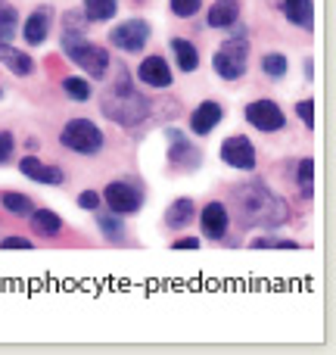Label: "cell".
<instances>
[{
    "mask_svg": "<svg viewBox=\"0 0 336 355\" xmlns=\"http://www.w3.org/2000/svg\"><path fill=\"white\" fill-rule=\"evenodd\" d=\"M233 206L240 209V218L246 221V227H281L283 221H287L290 209L287 202H281L277 196H271L265 187H258V184H252V187H243L237 193V200H233Z\"/></svg>",
    "mask_w": 336,
    "mask_h": 355,
    "instance_id": "cell-1",
    "label": "cell"
},
{
    "mask_svg": "<svg viewBox=\"0 0 336 355\" xmlns=\"http://www.w3.org/2000/svg\"><path fill=\"white\" fill-rule=\"evenodd\" d=\"M103 112L112 119V122L131 128V125H137L143 116H147V97H141V94H137L134 87L128 85V78H122L116 91L106 94Z\"/></svg>",
    "mask_w": 336,
    "mask_h": 355,
    "instance_id": "cell-2",
    "label": "cell"
},
{
    "mask_svg": "<svg viewBox=\"0 0 336 355\" xmlns=\"http://www.w3.org/2000/svg\"><path fill=\"white\" fill-rule=\"evenodd\" d=\"M60 141H62V147L75 150V153L94 156L103 150V131H100L94 122H87V119H72V122L62 128Z\"/></svg>",
    "mask_w": 336,
    "mask_h": 355,
    "instance_id": "cell-3",
    "label": "cell"
},
{
    "mask_svg": "<svg viewBox=\"0 0 336 355\" xmlns=\"http://www.w3.org/2000/svg\"><path fill=\"white\" fill-rule=\"evenodd\" d=\"M62 50H66V56L81 69V72L94 75V78H106V72H109V53H106L103 47L87 44L85 37H81V41L62 44Z\"/></svg>",
    "mask_w": 336,
    "mask_h": 355,
    "instance_id": "cell-4",
    "label": "cell"
},
{
    "mask_svg": "<svg viewBox=\"0 0 336 355\" xmlns=\"http://www.w3.org/2000/svg\"><path fill=\"white\" fill-rule=\"evenodd\" d=\"M246 56H249V47H246L243 37H240V41L231 37V41H224L221 50L215 53V72L227 81H237L240 75L246 72Z\"/></svg>",
    "mask_w": 336,
    "mask_h": 355,
    "instance_id": "cell-5",
    "label": "cell"
},
{
    "mask_svg": "<svg viewBox=\"0 0 336 355\" xmlns=\"http://www.w3.org/2000/svg\"><path fill=\"white\" fill-rule=\"evenodd\" d=\"M109 37H112V44H116L118 50L137 53V50H143L147 47V41H150V25L143 22V19H128V22L116 25Z\"/></svg>",
    "mask_w": 336,
    "mask_h": 355,
    "instance_id": "cell-6",
    "label": "cell"
},
{
    "mask_svg": "<svg viewBox=\"0 0 336 355\" xmlns=\"http://www.w3.org/2000/svg\"><path fill=\"white\" fill-rule=\"evenodd\" d=\"M221 159L231 168H240V172H252L256 168V147H252L249 137L233 135L221 144Z\"/></svg>",
    "mask_w": 336,
    "mask_h": 355,
    "instance_id": "cell-7",
    "label": "cell"
},
{
    "mask_svg": "<svg viewBox=\"0 0 336 355\" xmlns=\"http://www.w3.org/2000/svg\"><path fill=\"white\" fill-rule=\"evenodd\" d=\"M246 122L258 131H281L283 128V112L274 100H256V103L246 106Z\"/></svg>",
    "mask_w": 336,
    "mask_h": 355,
    "instance_id": "cell-8",
    "label": "cell"
},
{
    "mask_svg": "<svg viewBox=\"0 0 336 355\" xmlns=\"http://www.w3.org/2000/svg\"><path fill=\"white\" fill-rule=\"evenodd\" d=\"M103 200L109 202V209L116 215H131V212H137V209L143 206L141 190H134L131 184H125V181L109 184V187H106V193H103Z\"/></svg>",
    "mask_w": 336,
    "mask_h": 355,
    "instance_id": "cell-9",
    "label": "cell"
},
{
    "mask_svg": "<svg viewBox=\"0 0 336 355\" xmlns=\"http://www.w3.org/2000/svg\"><path fill=\"white\" fill-rule=\"evenodd\" d=\"M200 225L209 240H221L227 234V225H231V221H227V209L221 206V202H209L200 212Z\"/></svg>",
    "mask_w": 336,
    "mask_h": 355,
    "instance_id": "cell-10",
    "label": "cell"
},
{
    "mask_svg": "<svg viewBox=\"0 0 336 355\" xmlns=\"http://www.w3.org/2000/svg\"><path fill=\"white\" fill-rule=\"evenodd\" d=\"M221 116H224V110H221L215 100H206V103H200L193 110V116H190V131H193V135H209L212 128L221 125Z\"/></svg>",
    "mask_w": 336,
    "mask_h": 355,
    "instance_id": "cell-11",
    "label": "cell"
},
{
    "mask_svg": "<svg viewBox=\"0 0 336 355\" xmlns=\"http://www.w3.org/2000/svg\"><path fill=\"white\" fill-rule=\"evenodd\" d=\"M19 172H22L25 178H31V181H37V184H66L62 168L44 166V162L35 159V156H25V159L19 162Z\"/></svg>",
    "mask_w": 336,
    "mask_h": 355,
    "instance_id": "cell-12",
    "label": "cell"
},
{
    "mask_svg": "<svg viewBox=\"0 0 336 355\" xmlns=\"http://www.w3.org/2000/svg\"><path fill=\"white\" fill-rule=\"evenodd\" d=\"M137 78L150 87H168L171 85V72H168V62L162 56H147L137 69Z\"/></svg>",
    "mask_w": 336,
    "mask_h": 355,
    "instance_id": "cell-13",
    "label": "cell"
},
{
    "mask_svg": "<svg viewBox=\"0 0 336 355\" xmlns=\"http://www.w3.org/2000/svg\"><path fill=\"white\" fill-rule=\"evenodd\" d=\"M240 16V0H212L209 10V25L212 28H231Z\"/></svg>",
    "mask_w": 336,
    "mask_h": 355,
    "instance_id": "cell-14",
    "label": "cell"
},
{
    "mask_svg": "<svg viewBox=\"0 0 336 355\" xmlns=\"http://www.w3.org/2000/svg\"><path fill=\"white\" fill-rule=\"evenodd\" d=\"M22 31H25V41H28L31 47H37V44L47 41V31H50V10L47 6H41V10L31 12Z\"/></svg>",
    "mask_w": 336,
    "mask_h": 355,
    "instance_id": "cell-15",
    "label": "cell"
},
{
    "mask_svg": "<svg viewBox=\"0 0 336 355\" xmlns=\"http://www.w3.org/2000/svg\"><path fill=\"white\" fill-rule=\"evenodd\" d=\"M168 137H171V153H168V159L175 162V166H187V168H196L200 166V153H196V147L193 144H187L177 131H168Z\"/></svg>",
    "mask_w": 336,
    "mask_h": 355,
    "instance_id": "cell-16",
    "label": "cell"
},
{
    "mask_svg": "<svg viewBox=\"0 0 336 355\" xmlns=\"http://www.w3.org/2000/svg\"><path fill=\"white\" fill-rule=\"evenodd\" d=\"M0 62H3L6 69H10L12 75H31V69H35V62H31L28 53H22V50L10 47V44H0Z\"/></svg>",
    "mask_w": 336,
    "mask_h": 355,
    "instance_id": "cell-17",
    "label": "cell"
},
{
    "mask_svg": "<svg viewBox=\"0 0 336 355\" xmlns=\"http://www.w3.org/2000/svg\"><path fill=\"white\" fill-rule=\"evenodd\" d=\"M190 218H193V200H187V196L175 200L168 206V212H166V225L171 227V231H181V227H187Z\"/></svg>",
    "mask_w": 336,
    "mask_h": 355,
    "instance_id": "cell-18",
    "label": "cell"
},
{
    "mask_svg": "<svg viewBox=\"0 0 336 355\" xmlns=\"http://www.w3.org/2000/svg\"><path fill=\"white\" fill-rule=\"evenodd\" d=\"M281 10L293 25H299V28H312V0H283Z\"/></svg>",
    "mask_w": 336,
    "mask_h": 355,
    "instance_id": "cell-19",
    "label": "cell"
},
{
    "mask_svg": "<svg viewBox=\"0 0 336 355\" xmlns=\"http://www.w3.org/2000/svg\"><path fill=\"white\" fill-rule=\"evenodd\" d=\"M31 227L41 237H56L62 231V218L56 212H50V209H37V212H31Z\"/></svg>",
    "mask_w": 336,
    "mask_h": 355,
    "instance_id": "cell-20",
    "label": "cell"
},
{
    "mask_svg": "<svg viewBox=\"0 0 336 355\" xmlns=\"http://www.w3.org/2000/svg\"><path fill=\"white\" fill-rule=\"evenodd\" d=\"M171 50H175V60H177V66H181V72H196L200 53H196L193 44L184 41V37H175V41H171Z\"/></svg>",
    "mask_w": 336,
    "mask_h": 355,
    "instance_id": "cell-21",
    "label": "cell"
},
{
    "mask_svg": "<svg viewBox=\"0 0 336 355\" xmlns=\"http://www.w3.org/2000/svg\"><path fill=\"white\" fill-rule=\"evenodd\" d=\"M116 0H85V19H91V22H106L116 16Z\"/></svg>",
    "mask_w": 336,
    "mask_h": 355,
    "instance_id": "cell-22",
    "label": "cell"
},
{
    "mask_svg": "<svg viewBox=\"0 0 336 355\" xmlns=\"http://www.w3.org/2000/svg\"><path fill=\"white\" fill-rule=\"evenodd\" d=\"M0 202H3V209L12 212V215H31L35 212V206H31V200L25 193H3Z\"/></svg>",
    "mask_w": 336,
    "mask_h": 355,
    "instance_id": "cell-23",
    "label": "cell"
},
{
    "mask_svg": "<svg viewBox=\"0 0 336 355\" xmlns=\"http://www.w3.org/2000/svg\"><path fill=\"white\" fill-rule=\"evenodd\" d=\"M62 91L75 100V103H87L91 100V85L85 78H66L62 81Z\"/></svg>",
    "mask_w": 336,
    "mask_h": 355,
    "instance_id": "cell-24",
    "label": "cell"
},
{
    "mask_svg": "<svg viewBox=\"0 0 336 355\" xmlns=\"http://www.w3.org/2000/svg\"><path fill=\"white\" fill-rule=\"evenodd\" d=\"M16 25H19L16 10H12V6H3V10H0V44L12 41V35H16Z\"/></svg>",
    "mask_w": 336,
    "mask_h": 355,
    "instance_id": "cell-25",
    "label": "cell"
},
{
    "mask_svg": "<svg viewBox=\"0 0 336 355\" xmlns=\"http://www.w3.org/2000/svg\"><path fill=\"white\" fill-rule=\"evenodd\" d=\"M287 56H281V53H268L262 60V69H265V75H268V78H283V75H287Z\"/></svg>",
    "mask_w": 336,
    "mask_h": 355,
    "instance_id": "cell-26",
    "label": "cell"
},
{
    "mask_svg": "<svg viewBox=\"0 0 336 355\" xmlns=\"http://www.w3.org/2000/svg\"><path fill=\"white\" fill-rule=\"evenodd\" d=\"M200 6H202V0H171V12H175V16H181V19L196 16V12H200Z\"/></svg>",
    "mask_w": 336,
    "mask_h": 355,
    "instance_id": "cell-27",
    "label": "cell"
},
{
    "mask_svg": "<svg viewBox=\"0 0 336 355\" xmlns=\"http://www.w3.org/2000/svg\"><path fill=\"white\" fill-rule=\"evenodd\" d=\"M97 225H100V231H103L109 240H122V221H118V218H112V215H103Z\"/></svg>",
    "mask_w": 336,
    "mask_h": 355,
    "instance_id": "cell-28",
    "label": "cell"
},
{
    "mask_svg": "<svg viewBox=\"0 0 336 355\" xmlns=\"http://www.w3.org/2000/svg\"><path fill=\"white\" fill-rule=\"evenodd\" d=\"M312 175H315V166L312 159H302L299 162V187L306 196H312Z\"/></svg>",
    "mask_w": 336,
    "mask_h": 355,
    "instance_id": "cell-29",
    "label": "cell"
},
{
    "mask_svg": "<svg viewBox=\"0 0 336 355\" xmlns=\"http://www.w3.org/2000/svg\"><path fill=\"white\" fill-rule=\"evenodd\" d=\"M12 159V135L10 131H0V166Z\"/></svg>",
    "mask_w": 336,
    "mask_h": 355,
    "instance_id": "cell-30",
    "label": "cell"
},
{
    "mask_svg": "<svg viewBox=\"0 0 336 355\" xmlns=\"http://www.w3.org/2000/svg\"><path fill=\"white\" fill-rule=\"evenodd\" d=\"M296 112H299V119L308 125V128H312V122H315V106H312V100H299V103H296Z\"/></svg>",
    "mask_w": 336,
    "mask_h": 355,
    "instance_id": "cell-31",
    "label": "cell"
},
{
    "mask_svg": "<svg viewBox=\"0 0 336 355\" xmlns=\"http://www.w3.org/2000/svg\"><path fill=\"white\" fill-rule=\"evenodd\" d=\"M0 250H31V240H25V237H6L3 243H0Z\"/></svg>",
    "mask_w": 336,
    "mask_h": 355,
    "instance_id": "cell-32",
    "label": "cell"
},
{
    "mask_svg": "<svg viewBox=\"0 0 336 355\" xmlns=\"http://www.w3.org/2000/svg\"><path fill=\"white\" fill-rule=\"evenodd\" d=\"M78 206L81 209H97L100 206V193H94V190H85V193L78 196Z\"/></svg>",
    "mask_w": 336,
    "mask_h": 355,
    "instance_id": "cell-33",
    "label": "cell"
},
{
    "mask_svg": "<svg viewBox=\"0 0 336 355\" xmlns=\"http://www.w3.org/2000/svg\"><path fill=\"white\" fill-rule=\"evenodd\" d=\"M175 250H181V252H193V250H200V240H196V237L177 240V243H175Z\"/></svg>",
    "mask_w": 336,
    "mask_h": 355,
    "instance_id": "cell-34",
    "label": "cell"
},
{
    "mask_svg": "<svg viewBox=\"0 0 336 355\" xmlns=\"http://www.w3.org/2000/svg\"><path fill=\"white\" fill-rule=\"evenodd\" d=\"M3 6H6V3H3V0H0V10H3Z\"/></svg>",
    "mask_w": 336,
    "mask_h": 355,
    "instance_id": "cell-35",
    "label": "cell"
}]
</instances>
